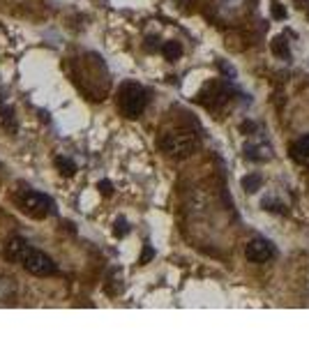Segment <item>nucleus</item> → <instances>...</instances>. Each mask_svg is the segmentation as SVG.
I'll return each mask as SVG.
<instances>
[{"label":"nucleus","instance_id":"f257e3e1","mask_svg":"<svg viewBox=\"0 0 309 346\" xmlns=\"http://www.w3.org/2000/svg\"><path fill=\"white\" fill-rule=\"evenodd\" d=\"M5 258L12 263H18L24 270H28L35 277H51L58 272V266L48 254L40 252L24 238H12L5 242Z\"/></svg>","mask_w":309,"mask_h":346},{"label":"nucleus","instance_id":"f03ea898","mask_svg":"<svg viewBox=\"0 0 309 346\" xmlns=\"http://www.w3.org/2000/svg\"><path fill=\"white\" fill-rule=\"evenodd\" d=\"M160 148L166 152L173 160H184L196 152L198 148V138L192 130H171L164 132L160 138Z\"/></svg>","mask_w":309,"mask_h":346},{"label":"nucleus","instance_id":"7ed1b4c3","mask_svg":"<svg viewBox=\"0 0 309 346\" xmlns=\"http://www.w3.org/2000/svg\"><path fill=\"white\" fill-rule=\"evenodd\" d=\"M14 201L21 208V212H26L32 220H46V217H51L56 212L54 201L46 194H40V192L30 190V187H21L14 194Z\"/></svg>","mask_w":309,"mask_h":346},{"label":"nucleus","instance_id":"20e7f679","mask_svg":"<svg viewBox=\"0 0 309 346\" xmlns=\"http://www.w3.org/2000/svg\"><path fill=\"white\" fill-rule=\"evenodd\" d=\"M118 106H120V114L125 116V118H130V120L138 118L146 111V106H148V92L143 90V86L127 81V84L120 86Z\"/></svg>","mask_w":309,"mask_h":346},{"label":"nucleus","instance_id":"39448f33","mask_svg":"<svg viewBox=\"0 0 309 346\" xmlns=\"http://www.w3.org/2000/svg\"><path fill=\"white\" fill-rule=\"evenodd\" d=\"M244 256L250 258L252 263H266L268 258L272 256V245L263 238H254L244 247Z\"/></svg>","mask_w":309,"mask_h":346},{"label":"nucleus","instance_id":"423d86ee","mask_svg":"<svg viewBox=\"0 0 309 346\" xmlns=\"http://www.w3.org/2000/svg\"><path fill=\"white\" fill-rule=\"evenodd\" d=\"M291 157L302 164V166H309V136H302L300 141H296L291 148Z\"/></svg>","mask_w":309,"mask_h":346},{"label":"nucleus","instance_id":"0eeeda50","mask_svg":"<svg viewBox=\"0 0 309 346\" xmlns=\"http://www.w3.org/2000/svg\"><path fill=\"white\" fill-rule=\"evenodd\" d=\"M0 125H2V130L7 132V134H16L18 125H16V118H14V111L12 106H0Z\"/></svg>","mask_w":309,"mask_h":346},{"label":"nucleus","instance_id":"6e6552de","mask_svg":"<svg viewBox=\"0 0 309 346\" xmlns=\"http://www.w3.org/2000/svg\"><path fill=\"white\" fill-rule=\"evenodd\" d=\"M270 155H272V150H270V146H250L247 148V157H252V160H258V162H266L270 160Z\"/></svg>","mask_w":309,"mask_h":346},{"label":"nucleus","instance_id":"1a4fd4ad","mask_svg":"<svg viewBox=\"0 0 309 346\" xmlns=\"http://www.w3.org/2000/svg\"><path fill=\"white\" fill-rule=\"evenodd\" d=\"M272 54L284 60L291 58V48H288V42H284V37H274L272 40Z\"/></svg>","mask_w":309,"mask_h":346},{"label":"nucleus","instance_id":"9d476101","mask_svg":"<svg viewBox=\"0 0 309 346\" xmlns=\"http://www.w3.org/2000/svg\"><path fill=\"white\" fill-rule=\"evenodd\" d=\"M162 54H164L166 60H178L180 56H182V46H180L178 42H166L162 46Z\"/></svg>","mask_w":309,"mask_h":346},{"label":"nucleus","instance_id":"9b49d317","mask_svg":"<svg viewBox=\"0 0 309 346\" xmlns=\"http://www.w3.org/2000/svg\"><path fill=\"white\" fill-rule=\"evenodd\" d=\"M56 166H58V171L62 173V176H74V173H76V164L70 162L67 157H56Z\"/></svg>","mask_w":309,"mask_h":346},{"label":"nucleus","instance_id":"f8f14e48","mask_svg":"<svg viewBox=\"0 0 309 346\" xmlns=\"http://www.w3.org/2000/svg\"><path fill=\"white\" fill-rule=\"evenodd\" d=\"M261 185H263V178L261 176H247V178H242V187H244V192H256V190H261Z\"/></svg>","mask_w":309,"mask_h":346},{"label":"nucleus","instance_id":"ddd939ff","mask_svg":"<svg viewBox=\"0 0 309 346\" xmlns=\"http://www.w3.org/2000/svg\"><path fill=\"white\" fill-rule=\"evenodd\" d=\"M127 231H130V226H127V222H125V220L116 222V228H113V233H116L118 238H122V236H127Z\"/></svg>","mask_w":309,"mask_h":346},{"label":"nucleus","instance_id":"4468645a","mask_svg":"<svg viewBox=\"0 0 309 346\" xmlns=\"http://www.w3.org/2000/svg\"><path fill=\"white\" fill-rule=\"evenodd\" d=\"M152 256H154L152 247H150V245H146V250H143V254H141V258H138V263H141V266H146V263H148Z\"/></svg>","mask_w":309,"mask_h":346},{"label":"nucleus","instance_id":"2eb2a0df","mask_svg":"<svg viewBox=\"0 0 309 346\" xmlns=\"http://www.w3.org/2000/svg\"><path fill=\"white\" fill-rule=\"evenodd\" d=\"M97 190H102V194H104V196H111L113 187H111V182H108V180H102L100 185H97Z\"/></svg>","mask_w":309,"mask_h":346},{"label":"nucleus","instance_id":"dca6fc26","mask_svg":"<svg viewBox=\"0 0 309 346\" xmlns=\"http://www.w3.org/2000/svg\"><path fill=\"white\" fill-rule=\"evenodd\" d=\"M272 14H274V16H277V18H284V10H282V5H274Z\"/></svg>","mask_w":309,"mask_h":346}]
</instances>
